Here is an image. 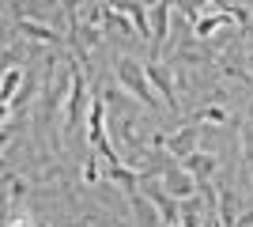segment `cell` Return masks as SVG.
I'll return each instance as SVG.
<instances>
[{"label": "cell", "mask_w": 253, "mask_h": 227, "mask_svg": "<svg viewBox=\"0 0 253 227\" xmlns=\"http://www.w3.org/2000/svg\"><path fill=\"white\" fill-rule=\"evenodd\" d=\"M189 121H193V125H201V129L208 125V121H211V125H227L231 114H227L223 106H204V110H197V118H189Z\"/></svg>", "instance_id": "9"}, {"label": "cell", "mask_w": 253, "mask_h": 227, "mask_svg": "<svg viewBox=\"0 0 253 227\" xmlns=\"http://www.w3.org/2000/svg\"><path fill=\"white\" fill-rule=\"evenodd\" d=\"M148 80H151V87H155V95L163 98L167 114H181L178 91H174V84H178V72H174V65H167V61L151 57V61H148Z\"/></svg>", "instance_id": "2"}, {"label": "cell", "mask_w": 253, "mask_h": 227, "mask_svg": "<svg viewBox=\"0 0 253 227\" xmlns=\"http://www.w3.org/2000/svg\"><path fill=\"white\" fill-rule=\"evenodd\" d=\"M181 167H185V171H189L201 185H208V178L219 174V159H215L211 151H193L189 159H181Z\"/></svg>", "instance_id": "5"}, {"label": "cell", "mask_w": 253, "mask_h": 227, "mask_svg": "<svg viewBox=\"0 0 253 227\" xmlns=\"http://www.w3.org/2000/svg\"><path fill=\"white\" fill-rule=\"evenodd\" d=\"M114 76L144 110H159L155 87H151V80H148V65H140L136 57H117L114 61Z\"/></svg>", "instance_id": "1"}, {"label": "cell", "mask_w": 253, "mask_h": 227, "mask_svg": "<svg viewBox=\"0 0 253 227\" xmlns=\"http://www.w3.org/2000/svg\"><path fill=\"white\" fill-rule=\"evenodd\" d=\"M11 11H15V4H11ZM15 31H19L23 38H31V42H42V45H61V34L53 31V27H42L38 19H27V15H19V19H15Z\"/></svg>", "instance_id": "6"}, {"label": "cell", "mask_w": 253, "mask_h": 227, "mask_svg": "<svg viewBox=\"0 0 253 227\" xmlns=\"http://www.w3.org/2000/svg\"><path fill=\"white\" fill-rule=\"evenodd\" d=\"M201 136H204V129H201V125H193V121H181V129L167 133L159 148L167 151V155H170L174 163H181V159H189L193 151H201Z\"/></svg>", "instance_id": "4"}, {"label": "cell", "mask_w": 253, "mask_h": 227, "mask_svg": "<svg viewBox=\"0 0 253 227\" xmlns=\"http://www.w3.org/2000/svg\"><path fill=\"white\" fill-rule=\"evenodd\" d=\"M128 205H132V220H136V227H167L163 216H159V208L151 205L140 189H136V193H128Z\"/></svg>", "instance_id": "7"}, {"label": "cell", "mask_w": 253, "mask_h": 227, "mask_svg": "<svg viewBox=\"0 0 253 227\" xmlns=\"http://www.w3.org/2000/svg\"><path fill=\"white\" fill-rule=\"evenodd\" d=\"M170 15H174V4H155L151 8V19H155V34H151V49H163L167 45V31H170Z\"/></svg>", "instance_id": "8"}, {"label": "cell", "mask_w": 253, "mask_h": 227, "mask_svg": "<svg viewBox=\"0 0 253 227\" xmlns=\"http://www.w3.org/2000/svg\"><path fill=\"white\" fill-rule=\"evenodd\" d=\"M38 227H45V224H38Z\"/></svg>", "instance_id": "10"}, {"label": "cell", "mask_w": 253, "mask_h": 227, "mask_svg": "<svg viewBox=\"0 0 253 227\" xmlns=\"http://www.w3.org/2000/svg\"><path fill=\"white\" fill-rule=\"evenodd\" d=\"M159 185H163V189H167L178 205H185V201H197V197H201V182H197V178H193L181 163H167V171L159 174Z\"/></svg>", "instance_id": "3"}]
</instances>
